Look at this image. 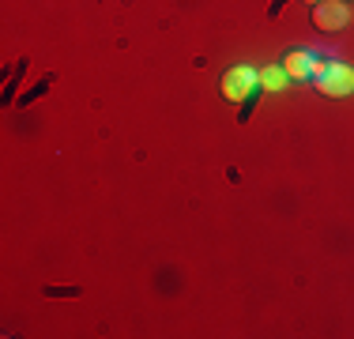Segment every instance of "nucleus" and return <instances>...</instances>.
Here are the masks:
<instances>
[{
	"label": "nucleus",
	"instance_id": "obj_4",
	"mask_svg": "<svg viewBox=\"0 0 354 339\" xmlns=\"http://www.w3.org/2000/svg\"><path fill=\"white\" fill-rule=\"evenodd\" d=\"M317 64H320V57L313 49H290V53L283 57V72L290 75V80H313Z\"/></svg>",
	"mask_w": 354,
	"mask_h": 339
},
{
	"label": "nucleus",
	"instance_id": "obj_1",
	"mask_svg": "<svg viewBox=\"0 0 354 339\" xmlns=\"http://www.w3.org/2000/svg\"><path fill=\"white\" fill-rule=\"evenodd\" d=\"M313 83H317L320 95H328V98H343V95H351V91H354V68H351V64H343V61H335V57H328V61H320V64H317Z\"/></svg>",
	"mask_w": 354,
	"mask_h": 339
},
{
	"label": "nucleus",
	"instance_id": "obj_6",
	"mask_svg": "<svg viewBox=\"0 0 354 339\" xmlns=\"http://www.w3.org/2000/svg\"><path fill=\"white\" fill-rule=\"evenodd\" d=\"M309 4H320V0H309Z\"/></svg>",
	"mask_w": 354,
	"mask_h": 339
},
{
	"label": "nucleus",
	"instance_id": "obj_5",
	"mask_svg": "<svg viewBox=\"0 0 354 339\" xmlns=\"http://www.w3.org/2000/svg\"><path fill=\"white\" fill-rule=\"evenodd\" d=\"M260 83H264L268 91H283V83H286V72H283V68H264V75H260Z\"/></svg>",
	"mask_w": 354,
	"mask_h": 339
},
{
	"label": "nucleus",
	"instance_id": "obj_2",
	"mask_svg": "<svg viewBox=\"0 0 354 339\" xmlns=\"http://www.w3.org/2000/svg\"><path fill=\"white\" fill-rule=\"evenodd\" d=\"M257 83H260V72H257V68L238 64V68H230V72L223 75V98H226V102H245V98H252Z\"/></svg>",
	"mask_w": 354,
	"mask_h": 339
},
{
	"label": "nucleus",
	"instance_id": "obj_3",
	"mask_svg": "<svg viewBox=\"0 0 354 339\" xmlns=\"http://www.w3.org/2000/svg\"><path fill=\"white\" fill-rule=\"evenodd\" d=\"M351 19V8L343 4V0H320V4H313V27L320 34H335L343 30Z\"/></svg>",
	"mask_w": 354,
	"mask_h": 339
}]
</instances>
